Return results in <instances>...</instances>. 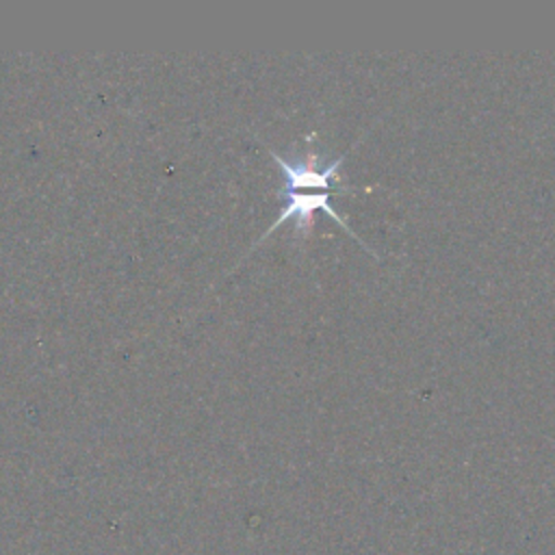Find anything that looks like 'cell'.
I'll return each instance as SVG.
<instances>
[{"mask_svg": "<svg viewBox=\"0 0 555 555\" xmlns=\"http://www.w3.org/2000/svg\"><path fill=\"white\" fill-rule=\"evenodd\" d=\"M280 199H282V206H280V215L278 219L260 234V238L256 243H260L269 232H273L275 228H280L286 219L295 217V232L297 234H308L310 228H312V219H314V212L317 210H325L330 217H334L338 221V225L343 230H347L353 238L356 232L347 225V221L332 208L330 204V191H278ZM360 245H364L360 238H358Z\"/></svg>", "mask_w": 555, "mask_h": 555, "instance_id": "2", "label": "cell"}, {"mask_svg": "<svg viewBox=\"0 0 555 555\" xmlns=\"http://www.w3.org/2000/svg\"><path fill=\"white\" fill-rule=\"evenodd\" d=\"M269 152L282 169V184L278 186V191H310V189L330 191L336 182L340 184L338 167L345 160V154H340L338 158H334V160H330L321 167L319 165L321 156L312 147L310 137L306 139V150L299 154L297 160H288L286 156H282L273 147Z\"/></svg>", "mask_w": 555, "mask_h": 555, "instance_id": "1", "label": "cell"}]
</instances>
